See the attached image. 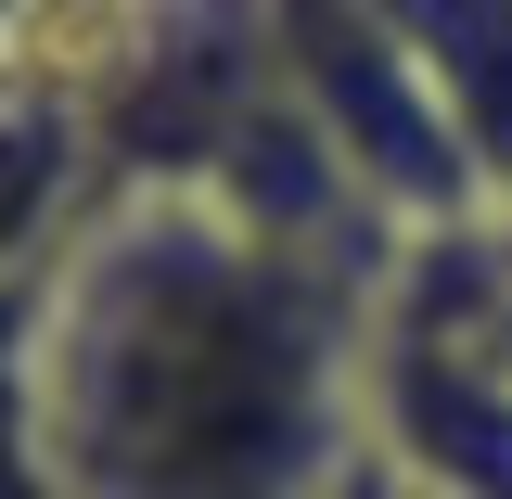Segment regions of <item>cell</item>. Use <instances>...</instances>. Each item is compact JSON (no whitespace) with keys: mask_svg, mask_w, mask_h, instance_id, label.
Returning a JSON list of instances; mask_svg holds the SVG:
<instances>
[{"mask_svg":"<svg viewBox=\"0 0 512 499\" xmlns=\"http://www.w3.org/2000/svg\"><path fill=\"white\" fill-rule=\"evenodd\" d=\"M77 116L52 90H0V295L52 269V231H64V192H77Z\"/></svg>","mask_w":512,"mask_h":499,"instance_id":"cell-3","label":"cell"},{"mask_svg":"<svg viewBox=\"0 0 512 499\" xmlns=\"http://www.w3.org/2000/svg\"><path fill=\"white\" fill-rule=\"evenodd\" d=\"M39 423L77 499H333L372 461V269L128 192L52 256Z\"/></svg>","mask_w":512,"mask_h":499,"instance_id":"cell-1","label":"cell"},{"mask_svg":"<svg viewBox=\"0 0 512 499\" xmlns=\"http://www.w3.org/2000/svg\"><path fill=\"white\" fill-rule=\"evenodd\" d=\"M39 295H52V269L0 295V499H77L52 461V423H39Z\"/></svg>","mask_w":512,"mask_h":499,"instance_id":"cell-4","label":"cell"},{"mask_svg":"<svg viewBox=\"0 0 512 499\" xmlns=\"http://www.w3.org/2000/svg\"><path fill=\"white\" fill-rule=\"evenodd\" d=\"M410 499H423V487H410Z\"/></svg>","mask_w":512,"mask_h":499,"instance_id":"cell-6","label":"cell"},{"mask_svg":"<svg viewBox=\"0 0 512 499\" xmlns=\"http://www.w3.org/2000/svg\"><path fill=\"white\" fill-rule=\"evenodd\" d=\"M256 13H269L282 90L320 116V141L346 154V180L372 192L410 244L487 231V218H500V192L474 180V154H461V128H448V103H436V77L410 64V39H397L384 0H256Z\"/></svg>","mask_w":512,"mask_h":499,"instance_id":"cell-2","label":"cell"},{"mask_svg":"<svg viewBox=\"0 0 512 499\" xmlns=\"http://www.w3.org/2000/svg\"><path fill=\"white\" fill-rule=\"evenodd\" d=\"M333 499H410V487L384 474V448H372V461H359V474H346V487H333Z\"/></svg>","mask_w":512,"mask_h":499,"instance_id":"cell-5","label":"cell"}]
</instances>
